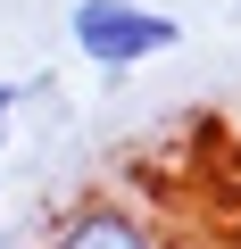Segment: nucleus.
Listing matches in <instances>:
<instances>
[{
  "mask_svg": "<svg viewBox=\"0 0 241 249\" xmlns=\"http://www.w3.org/2000/svg\"><path fill=\"white\" fill-rule=\"evenodd\" d=\"M42 249H167V241H158V224H150L133 199H75V208L50 224Z\"/></svg>",
  "mask_w": 241,
  "mask_h": 249,
  "instance_id": "nucleus-2",
  "label": "nucleus"
},
{
  "mask_svg": "<svg viewBox=\"0 0 241 249\" xmlns=\"http://www.w3.org/2000/svg\"><path fill=\"white\" fill-rule=\"evenodd\" d=\"M42 83H50V75H25V83H0V150H9V124H17V108H25V100H34Z\"/></svg>",
  "mask_w": 241,
  "mask_h": 249,
  "instance_id": "nucleus-3",
  "label": "nucleus"
},
{
  "mask_svg": "<svg viewBox=\"0 0 241 249\" xmlns=\"http://www.w3.org/2000/svg\"><path fill=\"white\" fill-rule=\"evenodd\" d=\"M67 42H75L92 67L125 75V67H142V58H167V50L183 42V25H175L167 9H150V0H75V9H67Z\"/></svg>",
  "mask_w": 241,
  "mask_h": 249,
  "instance_id": "nucleus-1",
  "label": "nucleus"
},
{
  "mask_svg": "<svg viewBox=\"0 0 241 249\" xmlns=\"http://www.w3.org/2000/svg\"><path fill=\"white\" fill-rule=\"evenodd\" d=\"M0 249H9V232H0Z\"/></svg>",
  "mask_w": 241,
  "mask_h": 249,
  "instance_id": "nucleus-4",
  "label": "nucleus"
}]
</instances>
